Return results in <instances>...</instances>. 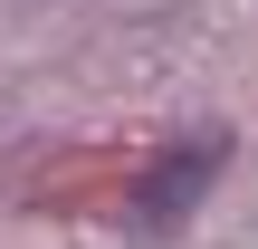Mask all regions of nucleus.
Segmentation results:
<instances>
[{"label": "nucleus", "instance_id": "nucleus-1", "mask_svg": "<svg viewBox=\"0 0 258 249\" xmlns=\"http://www.w3.org/2000/svg\"><path fill=\"white\" fill-rule=\"evenodd\" d=\"M220 163H230V134H220V125L182 134V144H172V154H163V163L134 182V221H144V230H172V221H182V211L211 192V173H220Z\"/></svg>", "mask_w": 258, "mask_h": 249}]
</instances>
